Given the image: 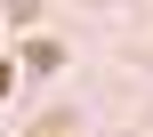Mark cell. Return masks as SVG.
<instances>
[{"label":"cell","mask_w":153,"mask_h":137,"mask_svg":"<svg viewBox=\"0 0 153 137\" xmlns=\"http://www.w3.org/2000/svg\"><path fill=\"white\" fill-rule=\"evenodd\" d=\"M8 81H16V73H8V65H0V97H8Z\"/></svg>","instance_id":"cell-1"}]
</instances>
